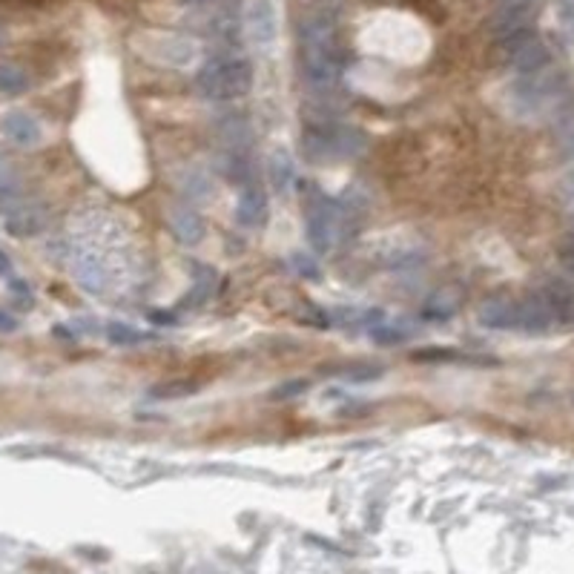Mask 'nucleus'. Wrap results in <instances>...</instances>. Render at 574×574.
Returning a JSON list of instances; mask_svg holds the SVG:
<instances>
[{"label": "nucleus", "instance_id": "obj_9", "mask_svg": "<svg viewBox=\"0 0 574 574\" xmlns=\"http://www.w3.org/2000/svg\"><path fill=\"white\" fill-rule=\"evenodd\" d=\"M480 325L491 331H517V302L489 299L480 307Z\"/></svg>", "mask_w": 574, "mask_h": 574}, {"label": "nucleus", "instance_id": "obj_7", "mask_svg": "<svg viewBox=\"0 0 574 574\" xmlns=\"http://www.w3.org/2000/svg\"><path fill=\"white\" fill-rule=\"evenodd\" d=\"M0 132L18 146H35L43 138V129L32 115L23 110H12L0 118Z\"/></svg>", "mask_w": 574, "mask_h": 574}, {"label": "nucleus", "instance_id": "obj_23", "mask_svg": "<svg viewBox=\"0 0 574 574\" xmlns=\"http://www.w3.org/2000/svg\"><path fill=\"white\" fill-rule=\"evenodd\" d=\"M307 388H311V382H307V379H293V382H287V385H278L270 396H273V400H287V396H296V393H302Z\"/></svg>", "mask_w": 574, "mask_h": 574}, {"label": "nucleus", "instance_id": "obj_13", "mask_svg": "<svg viewBox=\"0 0 574 574\" xmlns=\"http://www.w3.org/2000/svg\"><path fill=\"white\" fill-rule=\"evenodd\" d=\"M460 302L463 296L454 287H446V290H437L428 296V302L422 305V319L428 322H448L454 313L460 311Z\"/></svg>", "mask_w": 574, "mask_h": 574}, {"label": "nucleus", "instance_id": "obj_30", "mask_svg": "<svg viewBox=\"0 0 574 574\" xmlns=\"http://www.w3.org/2000/svg\"><path fill=\"white\" fill-rule=\"evenodd\" d=\"M14 325H18V322H14V319H9V316H4V313H0V328H4V331H14Z\"/></svg>", "mask_w": 574, "mask_h": 574}, {"label": "nucleus", "instance_id": "obj_22", "mask_svg": "<svg viewBox=\"0 0 574 574\" xmlns=\"http://www.w3.org/2000/svg\"><path fill=\"white\" fill-rule=\"evenodd\" d=\"M411 336V328H376L371 331V340L379 345H393V342H402Z\"/></svg>", "mask_w": 574, "mask_h": 574}, {"label": "nucleus", "instance_id": "obj_14", "mask_svg": "<svg viewBox=\"0 0 574 574\" xmlns=\"http://www.w3.org/2000/svg\"><path fill=\"white\" fill-rule=\"evenodd\" d=\"M170 227L184 244H199L204 239V218L190 208H175L170 213Z\"/></svg>", "mask_w": 574, "mask_h": 574}, {"label": "nucleus", "instance_id": "obj_21", "mask_svg": "<svg viewBox=\"0 0 574 574\" xmlns=\"http://www.w3.org/2000/svg\"><path fill=\"white\" fill-rule=\"evenodd\" d=\"M417 362H454V359H463V353L451 350V348H422L414 353Z\"/></svg>", "mask_w": 574, "mask_h": 574}, {"label": "nucleus", "instance_id": "obj_24", "mask_svg": "<svg viewBox=\"0 0 574 574\" xmlns=\"http://www.w3.org/2000/svg\"><path fill=\"white\" fill-rule=\"evenodd\" d=\"M561 196H563V201L574 204V172H569L566 179L561 181Z\"/></svg>", "mask_w": 574, "mask_h": 574}, {"label": "nucleus", "instance_id": "obj_5", "mask_svg": "<svg viewBox=\"0 0 574 574\" xmlns=\"http://www.w3.org/2000/svg\"><path fill=\"white\" fill-rule=\"evenodd\" d=\"M305 218H307V242H311V247L316 253H331L336 244V235H340L342 208L328 196L313 193L307 199Z\"/></svg>", "mask_w": 574, "mask_h": 574}, {"label": "nucleus", "instance_id": "obj_17", "mask_svg": "<svg viewBox=\"0 0 574 574\" xmlns=\"http://www.w3.org/2000/svg\"><path fill=\"white\" fill-rule=\"evenodd\" d=\"M29 90V75L14 64H0V95H21Z\"/></svg>", "mask_w": 574, "mask_h": 574}, {"label": "nucleus", "instance_id": "obj_10", "mask_svg": "<svg viewBox=\"0 0 574 574\" xmlns=\"http://www.w3.org/2000/svg\"><path fill=\"white\" fill-rule=\"evenodd\" d=\"M235 218L242 227H261L268 222V199L259 187H244L239 204H235Z\"/></svg>", "mask_w": 574, "mask_h": 574}, {"label": "nucleus", "instance_id": "obj_20", "mask_svg": "<svg viewBox=\"0 0 574 574\" xmlns=\"http://www.w3.org/2000/svg\"><path fill=\"white\" fill-rule=\"evenodd\" d=\"M213 285H216V273L204 268V264H199V270H196V285H193V299H187L184 305H201V302L213 293Z\"/></svg>", "mask_w": 574, "mask_h": 574}, {"label": "nucleus", "instance_id": "obj_4", "mask_svg": "<svg viewBox=\"0 0 574 574\" xmlns=\"http://www.w3.org/2000/svg\"><path fill=\"white\" fill-rule=\"evenodd\" d=\"M253 86V66L244 57H216L199 72V90L208 101L244 98Z\"/></svg>", "mask_w": 574, "mask_h": 574}, {"label": "nucleus", "instance_id": "obj_25", "mask_svg": "<svg viewBox=\"0 0 574 574\" xmlns=\"http://www.w3.org/2000/svg\"><path fill=\"white\" fill-rule=\"evenodd\" d=\"M561 259H563V264H566V268L574 273V239H569V242L563 244V250H561Z\"/></svg>", "mask_w": 574, "mask_h": 574}, {"label": "nucleus", "instance_id": "obj_16", "mask_svg": "<svg viewBox=\"0 0 574 574\" xmlns=\"http://www.w3.org/2000/svg\"><path fill=\"white\" fill-rule=\"evenodd\" d=\"M250 29H253V38L259 43H270L273 40L276 23H273V12H270L268 4H264V0H259V4L253 6V12H250Z\"/></svg>", "mask_w": 574, "mask_h": 574}, {"label": "nucleus", "instance_id": "obj_32", "mask_svg": "<svg viewBox=\"0 0 574 574\" xmlns=\"http://www.w3.org/2000/svg\"><path fill=\"white\" fill-rule=\"evenodd\" d=\"M571 239H574V227H571Z\"/></svg>", "mask_w": 574, "mask_h": 574}, {"label": "nucleus", "instance_id": "obj_11", "mask_svg": "<svg viewBox=\"0 0 574 574\" xmlns=\"http://www.w3.org/2000/svg\"><path fill=\"white\" fill-rule=\"evenodd\" d=\"M537 293H540V299L546 302L554 322H561V325H571V322H574V296H571L569 287L552 282L546 287H540Z\"/></svg>", "mask_w": 574, "mask_h": 574}, {"label": "nucleus", "instance_id": "obj_3", "mask_svg": "<svg viewBox=\"0 0 574 574\" xmlns=\"http://www.w3.org/2000/svg\"><path fill=\"white\" fill-rule=\"evenodd\" d=\"M0 216L14 235H35L47 227V213L32 199H26L21 175L4 153H0Z\"/></svg>", "mask_w": 574, "mask_h": 574}, {"label": "nucleus", "instance_id": "obj_19", "mask_svg": "<svg viewBox=\"0 0 574 574\" xmlns=\"http://www.w3.org/2000/svg\"><path fill=\"white\" fill-rule=\"evenodd\" d=\"M107 333H110L112 345H141L144 342V333L132 325H124V322H110Z\"/></svg>", "mask_w": 574, "mask_h": 574}, {"label": "nucleus", "instance_id": "obj_1", "mask_svg": "<svg viewBox=\"0 0 574 574\" xmlns=\"http://www.w3.org/2000/svg\"><path fill=\"white\" fill-rule=\"evenodd\" d=\"M342 49L336 43V29L331 18H307L302 26V69L316 90H331L342 75Z\"/></svg>", "mask_w": 574, "mask_h": 574}, {"label": "nucleus", "instance_id": "obj_8", "mask_svg": "<svg viewBox=\"0 0 574 574\" xmlns=\"http://www.w3.org/2000/svg\"><path fill=\"white\" fill-rule=\"evenodd\" d=\"M554 325V316L549 313L546 302L540 299V293H532L528 299L517 302V331L525 333H543Z\"/></svg>", "mask_w": 574, "mask_h": 574}, {"label": "nucleus", "instance_id": "obj_27", "mask_svg": "<svg viewBox=\"0 0 574 574\" xmlns=\"http://www.w3.org/2000/svg\"><path fill=\"white\" fill-rule=\"evenodd\" d=\"M296 261H299V273L302 276H319V270H316V264L311 261V259H302V256H296Z\"/></svg>", "mask_w": 574, "mask_h": 574}, {"label": "nucleus", "instance_id": "obj_31", "mask_svg": "<svg viewBox=\"0 0 574 574\" xmlns=\"http://www.w3.org/2000/svg\"><path fill=\"white\" fill-rule=\"evenodd\" d=\"M153 319L155 322H167V325H172V322H175V316H164V311H153Z\"/></svg>", "mask_w": 574, "mask_h": 574}, {"label": "nucleus", "instance_id": "obj_26", "mask_svg": "<svg viewBox=\"0 0 574 574\" xmlns=\"http://www.w3.org/2000/svg\"><path fill=\"white\" fill-rule=\"evenodd\" d=\"M561 146L566 155H574V127H566V132L561 136Z\"/></svg>", "mask_w": 574, "mask_h": 574}, {"label": "nucleus", "instance_id": "obj_6", "mask_svg": "<svg viewBox=\"0 0 574 574\" xmlns=\"http://www.w3.org/2000/svg\"><path fill=\"white\" fill-rule=\"evenodd\" d=\"M506 57L508 64L520 72V75H537L549 66V49L537 35L528 29H517V32L506 35Z\"/></svg>", "mask_w": 574, "mask_h": 574}, {"label": "nucleus", "instance_id": "obj_12", "mask_svg": "<svg viewBox=\"0 0 574 574\" xmlns=\"http://www.w3.org/2000/svg\"><path fill=\"white\" fill-rule=\"evenodd\" d=\"M325 374L342 379V382H353V385H365V382H374V379H379L382 374H385V367H382L379 362L357 359V362H345V365L325 367Z\"/></svg>", "mask_w": 574, "mask_h": 574}, {"label": "nucleus", "instance_id": "obj_29", "mask_svg": "<svg viewBox=\"0 0 574 574\" xmlns=\"http://www.w3.org/2000/svg\"><path fill=\"white\" fill-rule=\"evenodd\" d=\"M0 276H4V278L12 276V259L4 253V250H0Z\"/></svg>", "mask_w": 574, "mask_h": 574}, {"label": "nucleus", "instance_id": "obj_18", "mask_svg": "<svg viewBox=\"0 0 574 574\" xmlns=\"http://www.w3.org/2000/svg\"><path fill=\"white\" fill-rule=\"evenodd\" d=\"M201 385L193 379H170V382H158L155 388H150V396L155 400H181V396L196 393Z\"/></svg>", "mask_w": 574, "mask_h": 574}, {"label": "nucleus", "instance_id": "obj_2", "mask_svg": "<svg viewBox=\"0 0 574 574\" xmlns=\"http://www.w3.org/2000/svg\"><path fill=\"white\" fill-rule=\"evenodd\" d=\"M365 146V132L350 124H311L302 136L305 158L313 164H342L357 158Z\"/></svg>", "mask_w": 574, "mask_h": 574}, {"label": "nucleus", "instance_id": "obj_15", "mask_svg": "<svg viewBox=\"0 0 574 574\" xmlns=\"http://www.w3.org/2000/svg\"><path fill=\"white\" fill-rule=\"evenodd\" d=\"M268 172H270V181L278 193H287L293 179H296V167H293V158L287 150H273L270 161H268Z\"/></svg>", "mask_w": 574, "mask_h": 574}, {"label": "nucleus", "instance_id": "obj_28", "mask_svg": "<svg viewBox=\"0 0 574 574\" xmlns=\"http://www.w3.org/2000/svg\"><path fill=\"white\" fill-rule=\"evenodd\" d=\"M557 9H561L563 21H574V0H557Z\"/></svg>", "mask_w": 574, "mask_h": 574}]
</instances>
